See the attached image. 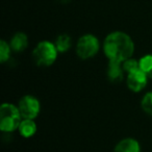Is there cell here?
Returning a JSON list of instances; mask_svg holds the SVG:
<instances>
[{"mask_svg": "<svg viewBox=\"0 0 152 152\" xmlns=\"http://www.w3.org/2000/svg\"><path fill=\"white\" fill-rule=\"evenodd\" d=\"M100 49V42L94 34H87L81 36L76 43V53L81 59L94 57Z\"/></svg>", "mask_w": 152, "mask_h": 152, "instance_id": "277c9868", "label": "cell"}, {"mask_svg": "<svg viewBox=\"0 0 152 152\" xmlns=\"http://www.w3.org/2000/svg\"><path fill=\"white\" fill-rule=\"evenodd\" d=\"M11 48L15 52H22L28 46V38L24 32H16L11 40Z\"/></svg>", "mask_w": 152, "mask_h": 152, "instance_id": "9c48e42d", "label": "cell"}, {"mask_svg": "<svg viewBox=\"0 0 152 152\" xmlns=\"http://www.w3.org/2000/svg\"><path fill=\"white\" fill-rule=\"evenodd\" d=\"M54 44H55V47H56L57 51H58L59 53H64L71 48L72 39L69 34H59L56 38V40H55Z\"/></svg>", "mask_w": 152, "mask_h": 152, "instance_id": "8fae6325", "label": "cell"}, {"mask_svg": "<svg viewBox=\"0 0 152 152\" xmlns=\"http://www.w3.org/2000/svg\"><path fill=\"white\" fill-rule=\"evenodd\" d=\"M115 152H141V146L137 140L127 137L117 144Z\"/></svg>", "mask_w": 152, "mask_h": 152, "instance_id": "ba28073f", "label": "cell"}, {"mask_svg": "<svg viewBox=\"0 0 152 152\" xmlns=\"http://www.w3.org/2000/svg\"><path fill=\"white\" fill-rule=\"evenodd\" d=\"M124 69H123L122 63H118V61H108L107 66V78L110 79L112 83H119L123 80L124 78Z\"/></svg>", "mask_w": 152, "mask_h": 152, "instance_id": "52a82bcc", "label": "cell"}, {"mask_svg": "<svg viewBox=\"0 0 152 152\" xmlns=\"http://www.w3.org/2000/svg\"><path fill=\"white\" fill-rule=\"evenodd\" d=\"M142 110L149 116H152V92L147 93L141 101Z\"/></svg>", "mask_w": 152, "mask_h": 152, "instance_id": "4fadbf2b", "label": "cell"}, {"mask_svg": "<svg viewBox=\"0 0 152 152\" xmlns=\"http://www.w3.org/2000/svg\"><path fill=\"white\" fill-rule=\"evenodd\" d=\"M11 50V45L9 43H7L4 40L0 41V61L1 63H5L10 58Z\"/></svg>", "mask_w": 152, "mask_h": 152, "instance_id": "5bb4252c", "label": "cell"}, {"mask_svg": "<svg viewBox=\"0 0 152 152\" xmlns=\"http://www.w3.org/2000/svg\"><path fill=\"white\" fill-rule=\"evenodd\" d=\"M22 116L18 106L12 103H3L0 106V130L13 132L19 128Z\"/></svg>", "mask_w": 152, "mask_h": 152, "instance_id": "7a4b0ae2", "label": "cell"}, {"mask_svg": "<svg viewBox=\"0 0 152 152\" xmlns=\"http://www.w3.org/2000/svg\"><path fill=\"white\" fill-rule=\"evenodd\" d=\"M18 108L22 119H31L34 120L39 116L41 110L40 101L31 95H25L20 99L18 103Z\"/></svg>", "mask_w": 152, "mask_h": 152, "instance_id": "5b68a950", "label": "cell"}, {"mask_svg": "<svg viewBox=\"0 0 152 152\" xmlns=\"http://www.w3.org/2000/svg\"><path fill=\"white\" fill-rule=\"evenodd\" d=\"M57 51L54 43L49 41H42L38 43L32 51V57L34 63L40 67H49L53 65L57 58Z\"/></svg>", "mask_w": 152, "mask_h": 152, "instance_id": "3957f363", "label": "cell"}, {"mask_svg": "<svg viewBox=\"0 0 152 152\" xmlns=\"http://www.w3.org/2000/svg\"><path fill=\"white\" fill-rule=\"evenodd\" d=\"M148 78L149 77L140 68L139 69H135L133 71L127 73V87H128V89L130 91L134 92V93H139L142 90L145 89V87L147 86Z\"/></svg>", "mask_w": 152, "mask_h": 152, "instance_id": "8992f818", "label": "cell"}, {"mask_svg": "<svg viewBox=\"0 0 152 152\" xmlns=\"http://www.w3.org/2000/svg\"><path fill=\"white\" fill-rule=\"evenodd\" d=\"M103 52L110 61L123 63L132 56L134 52V43L125 32L113 31L104 39Z\"/></svg>", "mask_w": 152, "mask_h": 152, "instance_id": "6da1fadb", "label": "cell"}, {"mask_svg": "<svg viewBox=\"0 0 152 152\" xmlns=\"http://www.w3.org/2000/svg\"><path fill=\"white\" fill-rule=\"evenodd\" d=\"M122 66H123V69H124L125 73H129V72L133 71L135 69H139L140 68V65H139V61L134 58H128L126 61H124L122 63Z\"/></svg>", "mask_w": 152, "mask_h": 152, "instance_id": "9a60e30c", "label": "cell"}, {"mask_svg": "<svg viewBox=\"0 0 152 152\" xmlns=\"http://www.w3.org/2000/svg\"><path fill=\"white\" fill-rule=\"evenodd\" d=\"M140 69L145 72L146 75L152 78V54H146L139 59Z\"/></svg>", "mask_w": 152, "mask_h": 152, "instance_id": "7c38bea8", "label": "cell"}, {"mask_svg": "<svg viewBox=\"0 0 152 152\" xmlns=\"http://www.w3.org/2000/svg\"><path fill=\"white\" fill-rule=\"evenodd\" d=\"M19 133L25 139L31 137L37 132V124L31 119H22L21 123L19 125Z\"/></svg>", "mask_w": 152, "mask_h": 152, "instance_id": "30bf717a", "label": "cell"}]
</instances>
